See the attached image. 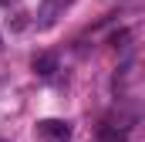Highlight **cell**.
<instances>
[{"label": "cell", "instance_id": "6da1fadb", "mask_svg": "<svg viewBox=\"0 0 145 142\" xmlns=\"http://www.w3.org/2000/svg\"><path fill=\"white\" fill-rule=\"evenodd\" d=\"M37 139L40 142H68L71 125L61 122V118H44V122H37Z\"/></svg>", "mask_w": 145, "mask_h": 142}, {"label": "cell", "instance_id": "7a4b0ae2", "mask_svg": "<svg viewBox=\"0 0 145 142\" xmlns=\"http://www.w3.org/2000/svg\"><path fill=\"white\" fill-rule=\"evenodd\" d=\"M78 0H40V7H37V24L40 27H51L57 17H64V10H71Z\"/></svg>", "mask_w": 145, "mask_h": 142}, {"label": "cell", "instance_id": "3957f363", "mask_svg": "<svg viewBox=\"0 0 145 142\" xmlns=\"http://www.w3.org/2000/svg\"><path fill=\"white\" fill-rule=\"evenodd\" d=\"M31 68H34L40 78H47V74H54V71H57V58H54V54H47V51H40V54L31 58Z\"/></svg>", "mask_w": 145, "mask_h": 142}, {"label": "cell", "instance_id": "277c9868", "mask_svg": "<svg viewBox=\"0 0 145 142\" xmlns=\"http://www.w3.org/2000/svg\"><path fill=\"white\" fill-rule=\"evenodd\" d=\"M98 142H128V132H125V129H118V125H101Z\"/></svg>", "mask_w": 145, "mask_h": 142}, {"label": "cell", "instance_id": "5b68a950", "mask_svg": "<svg viewBox=\"0 0 145 142\" xmlns=\"http://www.w3.org/2000/svg\"><path fill=\"white\" fill-rule=\"evenodd\" d=\"M0 3H3V7H7V3H14V0H0Z\"/></svg>", "mask_w": 145, "mask_h": 142}, {"label": "cell", "instance_id": "8992f818", "mask_svg": "<svg viewBox=\"0 0 145 142\" xmlns=\"http://www.w3.org/2000/svg\"><path fill=\"white\" fill-rule=\"evenodd\" d=\"M0 47H3V37H0Z\"/></svg>", "mask_w": 145, "mask_h": 142}]
</instances>
